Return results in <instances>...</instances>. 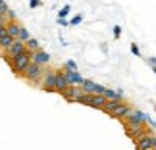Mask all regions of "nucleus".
<instances>
[{
    "mask_svg": "<svg viewBox=\"0 0 156 150\" xmlns=\"http://www.w3.org/2000/svg\"><path fill=\"white\" fill-rule=\"evenodd\" d=\"M29 37H31V35H29V31H27L25 27H21V29H20V33H17V39H20V40H23V43H25V40H27Z\"/></svg>",
    "mask_w": 156,
    "mask_h": 150,
    "instance_id": "16",
    "label": "nucleus"
},
{
    "mask_svg": "<svg viewBox=\"0 0 156 150\" xmlns=\"http://www.w3.org/2000/svg\"><path fill=\"white\" fill-rule=\"evenodd\" d=\"M29 6H31V8H37V6H39V0H31Z\"/></svg>",
    "mask_w": 156,
    "mask_h": 150,
    "instance_id": "25",
    "label": "nucleus"
},
{
    "mask_svg": "<svg viewBox=\"0 0 156 150\" xmlns=\"http://www.w3.org/2000/svg\"><path fill=\"white\" fill-rule=\"evenodd\" d=\"M6 17H8V21H12V19H16V14L12 10H8V12H6Z\"/></svg>",
    "mask_w": 156,
    "mask_h": 150,
    "instance_id": "21",
    "label": "nucleus"
},
{
    "mask_svg": "<svg viewBox=\"0 0 156 150\" xmlns=\"http://www.w3.org/2000/svg\"><path fill=\"white\" fill-rule=\"evenodd\" d=\"M66 69H71V71H77V64L73 62V60H68V62H66Z\"/></svg>",
    "mask_w": 156,
    "mask_h": 150,
    "instance_id": "17",
    "label": "nucleus"
},
{
    "mask_svg": "<svg viewBox=\"0 0 156 150\" xmlns=\"http://www.w3.org/2000/svg\"><path fill=\"white\" fill-rule=\"evenodd\" d=\"M64 73H66V79H68L69 85H79L81 87V83L85 81L83 77L77 73V71H71V69H64Z\"/></svg>",
    "mask_w": 156,
    "mask_h": 150,
    "instance_id": "9",
    "label": "nucleus"
},
{
    "mask_svg": "<svg viewBox=\"0 0 156 150\" xmlns=\"http://www.w3.org/2000/svg\"><path fill=\"white\" fill-rule=\"evenodd\" d=\"M43 75H44V68L41 64L33 62V60H31V64L25 68V71H23V77L29 79L31 83H41V77Z\"/></svg>",
    "mask_w": 156,
    "mask_h": 150,
    "instance_id": "2",
    "label": "nucleus"
},
{
    "mask_svg": "<svg viewBox=\"0 0 156 150\" xmlns=\"http://www.w3.org/2000/svg\"><path fill=\"white\" fill-rule=\"evenodd\" d=\"M104 96L106 98H119V100H122V92H119V91H110V89H104Z\"/></svg>",
    "mask_w": 156,
    "mask_h": 150,
    "instance_id": "15",
    "label": "nucleus"
},
{
    "mask_svg": "<svg viewBox=\"0 0 156 150\" xmlns=\"http://www.w3.org/2000/svg\"><path fill=\"white\" fill-rule=\"evenodd\" d=\"M54 85H56V91H58V92L66 91V89L69 87L68 79H66V73H56V81H54Z\"/></svg>",
    "mask_w": 156,
    "mask_h": 150,
    "instance_id": "10",
    "label": "nucleus"
},
{
    "mask_svg": "<svg viewBox=\"0 0 156 150\" xmlns=\"http://www.w3.org/2000/svg\"><path fill=\"white\" fill-rule=\"evenodd\" d=\"M81 19H83V16L79 14V16H75V17H73V19H71V21H69V23H71V25H79V23H81Z\"/></svg>",
    "mask_w": 156,
    "mask_h": 150,
    "instance_id": "19",
    "label": "nucleus"
},
{
    "mask_svg": "<svg viewBox=\"0 0 156 150\" xmlns=\"http://www.w3.org/2000/svg\"><path fill=\"white\" fill-rule=\"evenodd\" d=\"M20 29H21V25H20L16 19H12V21L6 23V33L12 35V37H16V39H17V33H20Z\"/></svg>",
    "mask_w": 156,
    "mask_h": 150,
    "instance_id": "11",
    "label": "nucleus"
},
{
    "mask_svg": "<svg viewBox=\"0 0 156 150\" xmlns=\"http://www.w3.org/2000/svg\"><path fill=\"white\" fill-rule=\"evenodd\" d=\"M129 112H131V108H129L127 104H123V102H119V104H118V108L114 110V113H112V116H114V117H125Z\"/></svg>",
    "mask_w": 156,
    "mask_h": 150,
    "instance_id": "13",
    "label": "nucleus"
},
{
    "mask_svg": "<svg viewBox=\"0 0 156 150\" xmlns=\"http://www.w3.org/2000/svg\"><path fill=\"white\" fill-rule=\"evenodd\" d=\"M14 40H16V37H12V35H8V33H2L0 35V50H8Z\"/></svg>",
    "mask_w": 156,
    "mask_h": 150,
    "instance_id": "12",
    "label": "nucleus"
},
{
    "mask_svg": "<svg viewBox=\"0 0 156 150\" xmlns=\"http://www.w3.org/2000/svg\"><path fill=\"white\" fill-rule=\"evenodd\" d=\"M6 33V23H0V35Z\"/></svg>",
    "mask_w": 156,
    "mask_h": 150,
    "instance_id": "26",
    "label": "nucleus"
},
{
    "mask_svg": "<svg viewBox=\"0 0 156 150\" xmlns=\"http://www.w3.org/2000/svg\"><path fill=\"white\" fill-rule=\"evenodd\" d=\"M62 94H64V96L68 98L69 102H77V98L83 94V89H81L79 85H69L66 91H62Z\"/></svg>",
    "mask_w": 156,
    "mask_h": 150,
    "instance_id": "6",
    "label": "nucleus"
},
{
    "mask_svg": "<svg viewBox=\"0 0 156 150\" xmlns=\"http://www.w3.org/2000/svg\"><path fill=\"white\" fill-rule=\"evenodd\" d=\"M54 81H56V73L54 71H46L44 69V81H43V89L44 91H56V85H54Z\"/></svg>",
    "mask_w": 156,
    "mask_h": 150,
    "instance_id": "7",
    "label": "nucleus"
},
{
    "mask_svg": "<svg viewBox=\"0 0 156 150\" xmlns=\"http://www.w3.org/2000/svg\"><path fill=\"white\" fill-rule=\"evenodd\" d=\"M114 35L119 37V35H122V27H114Z\"/></svg>",
    "mask_w": 156,
    "mask_h": 150,
    "instance_id": "23",
    "label": "nucleus"
},
{
    "mask_svg": "<svg viewBox=\"0 0 156 150\" xmlns=\"http://www.w3.org/2000/svg\"><path fill=\"white\" fill-rule=\"evenodd\" d=\"M131 52H133V54H137V56H139V46H137V44H131Z\"/></svg>",
    "mask_w": 156,
    "mask_h": 150,
    "instance_id": "22",
    "label": "nucleus"
},
{
    "mask_svg": "<svg viewBox=\"0 0 156 150\" xmlns=\"http://www.w3.org/2000/svg\"><path fill=\"white\" fill-rule=\"evenodd\" d=\"M31 60H33V62H37V64H41V65H46V64L50 62V54L39 48V50L31 52Z\"/></svg>",
    "mask_w": 156,
    "mask_h": 150,
    "instance_id": "8",
    "label": "nucleus"
},
{
    "mask_svg": "<svg viewBox=\"0 0 156 150\" xmlns=\"http://www.w3.org/2000/svg\"><path fill=\"white\" fill-rule=\"evenodd\" d=\"M25 48H27L29 52L39 50V48H41V46H39V40H37V39H33V37H29V39L25 40Z\"/></svg>",
    "mask_w": 156,
    "mask_h": 150,
    "instance_id": "14",
    "label": "nucleus"
},
{
    "mask_svg": "<svg viewBox=\"0 0 156 150\" xmlns=\"http://www.w3.org/2000/svg\"><path fill=\"white\" fill-rule=\"evenodd\" d=\"M143 150H152V148H143Z\"/></svg>",
    "mask_w": 156,
    "mask_h": 150,
    "instance_id": "27",
    "label": "nucleus"
},
{
    "mask_svg": "<svg viewBox=\"0 0 156 150\" xmlns=\"http://www.w3.org/2000/svg\"><path fill=\"white\" fill-rule=\"evenodd\" d=\"M81 89H83V92H87V94H102L104 92L102 85H98V83H94V81H87V79L81 83Z\"/></svg>",
    "mask_w": 156,
    "mask_h": 150,
    "instance_id": "5",
    "label": "nucleus"
},
{
    "mask_svg": "<svg viewBox=\"0 0 156 150\" xmlns=\"http://www.w3.org/2000/svg\"><path fill=\"white\" fill-rule=\"evenodd\" d=\"M154 150H156V148H154Z\"/></svg>",
    "mask_w": 156,
    "mask_h": 150,
    "instance_id": "28",
    "label": "nucleus"
},
{
    "mask_svg": "<svg viewBox=\"0 0 156 150\" xmlns=\"http://www.w3.org/2000/svg\"><path fill=\"white\" fill-rule=\"evenodd\" d=\"M69 10H71V8H69V6H64V8H62V10H60V12H58V17H66V16H68V14H69Z\"/></svg>",
    "mask_w": 156,
    "mask_h": 150,
    "instance_id": "18",
    "label": "nucleus"
},
{
    "mask_svg": "<svg viewBox=\"0 0 156 150\" xmlns=\"http://www.w3.org/2000/svg\"><path fill=\"white\" fill-rule=\"evenodd\" d=\"M148 64L154 65V71H156V58H148Z\"/></svg>",
    "mask_w": 156,
    "mask_h": 150,
    "instance_id": "24",
    "label": "nucleus"
},
{
    "mask_svg": "<svg viewBox=\"0 0 156 150\" xmlns=\"http://www.w3.org/2000/svg\"><path fill=\"white\" fill-rule=\"evenodd\" d=\"M125 117H127L129 127L133 129V133H139V131L143 129V121H145V113H143V112L133 110V112H129ZM133 133H131V135H133Z\"/></svg>",
    "mask_w": 156,
    "mask_h": 150,
    "instance_id": "4",
    "label": "nucleus"
},
{
    "mask_svg": "<svg viewBox=\"0 0 156 150\" xmlns=\"http://www.w3.org/2000/svg\"><path fill=\"white\" fill-rule=\"evenodd\" d=\"M29 64H31V52H29V50L14 56V58H12V62H10L12 69H14L17 75H23V71H25V68H27Z\"/></svg>",
    "mask_w": 156,
    "mask_h": 150,
    "instance_id": "1",
    "label": "nucleus"
},
{
    "mask_svg": "<svg viewBox=\"0 0 156 150\" xmlns=\"http://www.w3.org/2000/svg\"><path fill=\"white\" fill-rule=\"evenodd\" d=\"M77 102H79V104H85V106H93V108H100V110H102V106L106 102V96L104 94H87V92H83L81 96L77 98Z\"/></svg>",
    "mask_w": 156,
    "mask_h": 150,
    "instance_id": "3",
    "label": "nucleus"
},
{
    "mask_svg": "<svg viewBox=\"0 0 156 150\" xmlns=\"http://www.w3.org/2000/svg\"><path fill=\"white\" fill-rule=\"evenodd\" d=\"M8 10H10V8L6 6V2H4V0H0V12H2V14H6Z\"/></svg>",
    "mask_w": 156,
    "mask_h": 150,
    "instance_id": "20",
    "label": "nucleus"
}]
</instances>
